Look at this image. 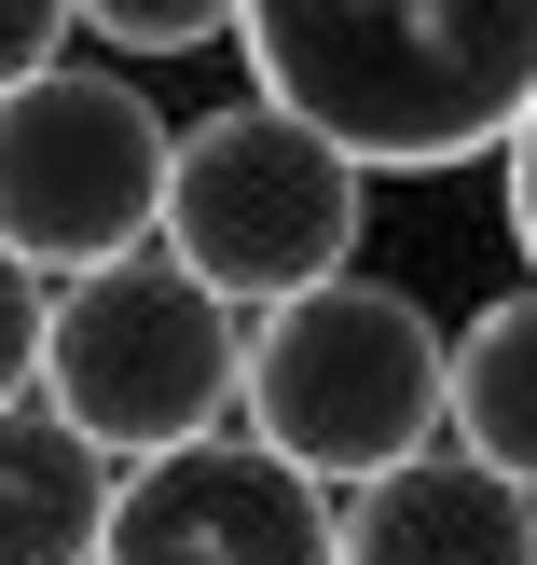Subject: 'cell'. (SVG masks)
<instances>
[{
  "instance_id": "obj_9",
  "label": "cell",
  "mask_w": 537,
  "mask_h": 565,
  "mask_svg": "<svg viewBox=\"0 0 537 565\" xmlns=\"http://www.w3.org/2000/svg\"><path fill=\"white\" fill-rule=\"evenodd\" d=\"M455 441L537 483V276L496 290L483 318H455Z\"/></svg>"
},
{
  "instance_id": "obj_13",
  "label": "cell",
  "mask_w": 537,
  "mask_h": 565,
  "mask_svg": "<svg viewBox=\"0 0 537 565\" xmlns=\"http://www.w3.org/2000/svg\"><path fill=\"white\" fill-rule=\"evenodd\" d=\"M496 180H511V248H524V276H537V110L511 125V152H496Z\"/></svg>"
},
{
  "instance_id": "obj_10",
  "label": "cell",
  "mask_w": 537,
  "mask_h": 565,
  "mask_svg": "<svg viewBox=\"0 0 537 565\" xmlns=\"http://www.w3.org/2000/svg\"><path fill=\"white\" fill-rule=\"evenodd\" d=\"M235 14L248 0H83V28H97L110 55H207Z\"/></svg>"
},
{
  "instance_id": "obj_6",
  "label": "cell",
  "mask_w": 537,
  "mask_h": 565,
  "mask_svg": "<svg viewBox=\"0 0 537 565\" xmlns=\"http://www.w3.org/2000/svg\"><path fill=\"white\" fill-rule=\"evenodd\" d=\"M97 565H345V511L262 428H193L165 456H125Z\"/></svg>"
},
{
  "instance_id": "obj_11",
  "label": "cell",
  "mask_w": 537,
  "mask_h": 565,
  "mask_svg": "<svg viewBox=\"0 0 537 565\" xmlns=\"http://www.w3.org/2000/svg\"><path fill=\"white\" fill-rule=\"evenodd\" d=\"M42 345H55V290L28 248H0V414L42 401Z\"/></svg>"
},
{
  "instance_id": "obj_12",
  "label": "cell",
  "mask_w": 537,
  "mask_h": 565,
  "mask_svg": "<svg viewBox=\"0 0 537 565\" xmlns=\"http://www.w3.org/2000/svg\"><path fill=\"white\" fill-rule=\"evenodd\" d=\"M69 28H83V0H0V83L55 70V55H69Z\"/></svg>"
},
{
  "instance_id": "obj_8",
  "label": "cell",
  "mask_w": 537,
  "mask_h": 565,
  "mask_svg": "<svg viewBox=\"0 0 537 565\" xmlns=\"http://www.w3.org/2000/svg\"><path fill=\"white\" fill-rule=\"evenodd\" d=\"M110 497H125V469L97 428H69L55 401L0 414V565H97Z\"/></svg>"
},
{
  "instance_id": "obj_1",
  "label": "cell",
  "mask_w": 537,
  "mask_h": 565,
  "mask_svg": "<svg viewBox=\"0 0 537 565\" xmlns=\"http://www.w3.org/2000/svg\"><path fill=\"white\" fill-rule=\"evenodd\" d=\"M248 83L331 125L373 180L511 152L537 110V0H248Z\"/></svg>"
},
{
  "instance_id": "obj_7",
  "label": "cell",
  "mask_w": 537,
  "mask_h": 565,
  "mask_svg": "<svg viewBox=\"0 0 537 565\" xmlns=\"http://www.w3.org/2000/svg\"><path fill=\"white\" fill-rule=\"evenodd\" d=\"M345 565H537V483L441 428L428 456L345 483Z\"/></svg>"
},
{
  "instance_id": "obj_4",
  "label": "cell",
  "mask_w": 537,
  "mask_h": 565,
  "mask_svg": "<svg viewBox=\"0 0 537 565\" xmlns=\"http://www.w3.org/2000/svg\"><path fill=\"white\" fill-rule=\"evenodd\" d=\"M358 207H373V166L262 83L235 110H193L180 166H165V248L235 303H290L318 276H345Z\"/></svg>"
},
{
  "instance_id": "obj_2",
  "label": "cell",
  "mask_w": 537,
  "mask_h": 565,
  "mask_svg": "<svg viewBox=\"0 0 537 565\" xmlns=\"http://www.w3.org/2000/svg\"><path fill=\"white\" fill-rule=\"evenodd\" d=\"M248 428L276 456H303L318 483H373L455 428V331L414 290L345 263L248 318Z\"/></svg>"
},
{
  "instance_id": "obj_3",
  "label": "cell",
  "mask_w": 537,
  "mask_h": 565,
  "mask_svg": "<svg viewBox=\"0 0 537 565\" xmlns=\"http://www.w3.org/2000/svg\"><path fill=\"white\" fill-rule=\"evenodd\" d=\"M42 401L69 428H97L110 456H165V441L248 414V303L207 290L165 235L125 248V263H83V276H55Z\"/></svg>"
},
{
  "instance_id": "obj_5",
  "label": "cell",
  "mask_w": 537,
  "mask_h": 565,
  "mask_svg": "<svg viewBox=\"0 0 537 565\" xmlns=\"http://www.w3.org/2000/svg\"><path fill=\"white\" fill-rule=\"evenodd\" d=\"M165 166L180 125L138 97L125 70H28L0 83V248H28L42 276L125 263L165 235Z\"/></svg>"
}]
</instances>
